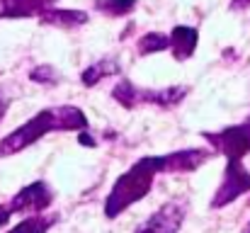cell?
I'll list each match as a JSON object with an SVG mask.
<instances>
[{
	"mask_svg": "<svg viewBox=\"0 0 250 233\" xmlns=\"http://www.w3.org/2000/svg\"><path fill=\"white\" fill-rule=\"evenodd\" d=\"M85 127H87V119L78 107L63 105V107L42 109L27 124H22L20 129H15L10 136H5L0 141V158L15 155L24 148H29L32 144H37L42 136H46L51 131H81Z\"/></svg>",
	"mask_w": 250,
	"mask_h": 233,
	"instance_id": "obj_1",
	"label": "cell"
},
{
	"mask_svg": "<svg viewBox=\"0 0 250 233\" xmlns=\"http://www.w3.org/2000/svg\"><path fill=\"white\" fill-rule=\"evenodd\" d=\"M161 172V155H146L139 163H134L112 187L107 202H104V216L107 219H117L119 214H124L131 204L141 202L151 187L156 175Z\"/></svg>",
	"mask_w": 250,
	"mask_h": 233,
	"instance_id": "obj_2",
	"label": "cell"
},
{
	"mask_svg": "<svg viewBox=\"0 0 250 233\" xmlns=\"http://www.w3.org/2000/svg\"><path fill=\"white\" fill-rule=\"evenodd\" d=\"M187 95V87L180 85V87H163V90H146V87H136L131 80L122 78L114 90H112V97L124 105L126 109L136 107V105H158V107H175L182 102V97Z\"/></svg>",
	"mask_w": 250,
	"mask_h": 233,
	"instance_id": "obj_3",
	"label": "cell"
},
{
	"mask_svg": "<svg viewBox=\"0 0 250 233\" xmlns=\"http://www.w3.org/2000/svg\"><path fill=\"white\" fill-rule=\"evenodd\" d=\"M246 192H250V170L241 160H229V165L224 170V180L211 199V209H221V207L236 202Z\"/></svg>",
	"mask_w": 250,
	"mask_h": 233,
	"instance_id": "obj_4",
	"label": "cell"
},
{
	"mask_svg": "<svg viewBox=\"0 0 250 233\" xmlns=\"http://www.w3.org/2000/svg\"><path fill=\"white\" fill-rule=\"evenodd\" d=\"M204 139L229 160H241L246 153H250V119L236 127H226L219 134H204Z\"/></svg>",
	"mask_w": 250,
	"mask_h": 233,
	"instance_id": "obj_5",
	"label": "cell"
},
{
	"mask_svg": "<svg viewBox=\"0 0 250 233\" xmlns=\"http://www.w3.org/2000/svg\"><path fill=\"white\" fill-rule=\"evenodd\" d=\"M51 202H54V192H51V187L46 185V182H32V185H27V187H22L15 197H12V202H10V212L12 214H27V212H32V214H39V212H44V209H49L51 207Z\"/></svg>",
	"mask_w": 250,
	"mask_h": 233,
	"instance_id": "obj_6",
	"label": "cell"
},
{
	"mask_svg": "<svg viewBox=\"0 0 250 233\" xmlns=\"http://www.w3.org/2000/svg\"><path fill=\"white\" fill-rule=\"evenodd\" d=\"M185 221V202H167L151 219H146L136 233H177Z\"/></svg>",
	"mask_w": 250,
	"mask_h": 233,
	"instance_id": "obj_7",
	"label": "cell"
},
{
	"mask_svg": "<svg viewBox=\"0 0 250 233\" xmlns=\"http://www.w3.org/2000/svg\"><path fill=\"white\" fill-rule=\"evenodd\" d=\"M209 158H211V151H204V148H187V151L161 155V172H192Z\"/></svg>",
	"mask_w": 250,
	"mask_h": 233,
	"instance_id": "obj_8",
	"label": "cell"
},
{
	"mask_svg": "<svg viewBox=\"0 0 250 233\" xmlns=\"http://www.w3.org/2000/svg\"><path fill=\"white\" fill-rule=\"evenodd\" d=\"M197 42H199V32H197L194 27H185V24L175 27V29H172V34H170L172 56H175L177 61H187V59L194 54Z\"/></svg>",
	"mask_w": 250,
	"mask_h": 233,
	"instance_id": "obj_9",
	"label": "cell"
},
{
	"mask_svg": "<svg viewBox=\"0 0 250 233\" xmlns=\"http://www.w3.org/2000/svg\"><path fill=\"white\" fill-rule=\"evenodd\" d=\"M39 22L51 24V27H61V29H73L87 22V12L83 10H56V7H46L39 15Z\"/></svg>",
	"mask_w": 250,
	"mask_h": 233,
	"instance_id": "obj_10",
	"label": "cell"
},
{
	"mask_svg": "<svg viewBox=\"0 0 250 233\" xmlns=\"http://www.w3.org/2000/svg\"><path fill=\"white\" fill-rule=\"evenodd\" d=\"M54 0H0V17H34Z\"/></svg>",
	"mask_w": 250,
	"mask_h": 233,
	"instance_id": "obj_11",
	"label": "cell"
},
{
	"mask_svg": "<svg viewBox=\"0 0 250 233\" xmlns=\"http://www.w3.org/2000/svg\"><path fill=\"white\" fill-rule=\"evenodd\" d=\"M117 73H119V64H117V61H112V59H100L97 64H92L90 68H85L81 78H83V85L92 87V85H97L102 78L117 76Z\"/></svg>",
	"mask_w": 250,
	"mask_h": 233,
	"instance_id": "obj_12",
	"label": "cell"
},
{
	"mask_svg": "<svg viewBox=\"0 0 250 233\" xmlns=\"http://www.w3.org/2000/svg\"><path fill=\"white\" fill-rule=\"evenodd\" d=\"M95 10L107 17H122L136 10V0H95Z\"/></svg>",
	"mask_w": 250,
	"mask_h": 233,
	"instance_id": "obj_13",
	"label": "cell"
},
{
	"mask_svg": "<svg viewBox=\"0 0 250 233\" xmlns=\"http://www.w3.org/2000/svg\"><path fill=\"white\" fill-rule=\"evenodd\" d=\"M56 224V219L54 216H29V219H24L22 224H17L12 231L7 233H46L51 226Z\"/></svg>",
	"mask_w": 250,
	"mask_h": 233,
	"instance_id": "obj_14",
	"label": "cell"
},
{
	"mask_svg": "<svg viewBox=\"0 0 250 233\" xmlns=\"http://www.w3.org/2000/svg\"><path fill=\"white\" fill-rule=\"evenodd\" d=\"M170 46V37L161 34V32H148L146 37L139 39V54L148 56V54H156V51H163Z\"/></svg>",
	"mask_w": 250,
	"mask_h": 233,
	"instance_id": "obj_15",
	"label": "cell"
},
{
	"mask_svg": "<svg viewBox=\"0 0 250 233\" xmlns=\"http://www.w3.org/2000/svg\"><path fill=\"white\" fill-rule=\"evenodd\" d=\"M29 78L34 80V83H44V85H54L56 80H59V73L51 68V66H37L32 73H29Z\"/></svg>",
	"mask_w": 250,
	"mask_h": 233,
	"instance_id": "obj_16",
	"label": "cell"
},
{
	"mask_svg": "<svg viewBox=\"0 0 250 233\" xmlns=\"http://www.w3.org/2000/svg\"><path fill=\"white\" fill-rule=\"evenodd\" d=\"M10 214H12V212H10V204H0V226L10 219Z\"/></svg>",
	"mask_w": 250,
	"mask_h": 233,
	"instance_id": "obj_17",
	"label": "cell"
},
{
	"mask_svg": "<svg viewBox=\"0 0 250 233\" xmlns=\"http://www.w3.org/2000/svg\"><path fill=\"white\" fill-rule=\"evenodd\" d=\"M5 112H7V97H5V95H2V90H0V122H2Z\"/></svg>",
	"mask_w": 250,
	"mask_h": 233,
	"instance_id": "obj_18",
	"label": "cell"
},
{
	"mask_svg": "<svg viewBox=\"0 0 250 233\" xmlns=\"http://www.w3.org/2000/svg\"><path fill=\"white\" fill-rule=\"evenodd\" d=\"M250 0H233L231 2V10H243V7H248Z\"/></svg>",
	"mask_w": 250,
	"mask_h": 233,
	"instance_id": "obj_19",
	"label": "cell"
},
{
	"mask_svg": "<svg viewBox=\"0 0 250 233\" xmlns=\"http://www.w3.org/2000/svg\"><path fill=\"white\" fill-rule=\"evenodd\" d=\"M243 233H250V224H248V226H246V229H243Z\"/></svg>",
	"mask_w": 250,
	"mask_h": 233,
	"instance_id": "obj_20",
	"label": "cell"
}]
</instances>
